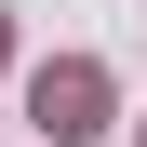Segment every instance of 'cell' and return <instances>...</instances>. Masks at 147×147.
<instances>
[{
  "instance_id": "6da1fadb",
  "label": "cell",
  "mask_w": 147,
  "mask_h": 147,
  "mask_svg": "<svg viewBox=\"0 0 147 147\" xmlns=\"http://www.w3.org/2000/svg\"><path fill=\"white\" fill-rule=\"evenodd\" d=\"M27 120H40L54 147H94V134H107V67H94V54H54V67L27 80Z\"/></svg>"
}]
</instances>
